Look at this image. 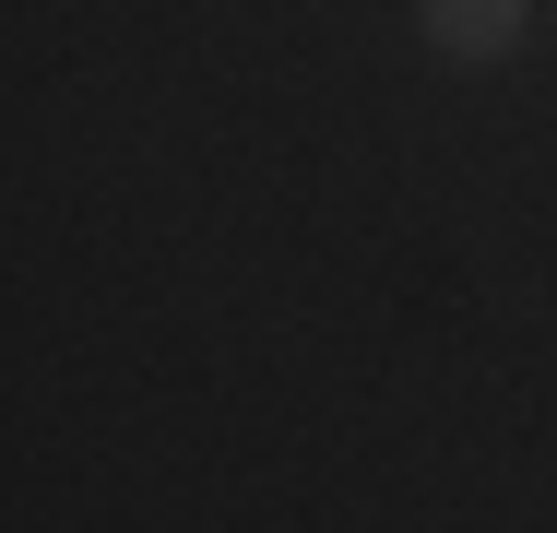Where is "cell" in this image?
<instances>
[{
	"label": "cell",
	"instance_id": "cell-1",
	"mask_svg": "<svg viewBox=\"0 0 557 533\" xmlns=\"http://www.w3.org/2000/svg\"><path fill=\"white\" fill-rule=\"evenodd\" d=\"M416 24H428L440 60H510L522 24H534V0H416Z\"/></svg>",
	"mask_w": 557,
	"mask_h": 533
}]
</instances>
